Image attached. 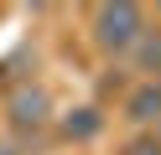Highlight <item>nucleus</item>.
<instances>
[{
  "label": "nucleus",
  "instance_id": "obj_2",
  "mask_svg": "<svg viewBox=\"0 0 161 155\" xmlns=\"http://www.w3.org/2000/svg\"><path fill=\"white\" fill-rule=\"evenodd\" d=\"M47 114H52V98H47V88H16L11 93V103H5V119H11V129H21V134H36L47 124Z\"/></svg>",
  "mask_w": 161,
  "mask_h": 155
},
{
  "label": "nucleus",
  "instance_id": "obj_3",
  "mask_svg": "<svg viewBox=\"0 0 161 155\" xmlns=\"http://www.w3.org/2000/svg\"><path fill=\"white\" fill-rule=\"evenodd\" d=\"M125 114L135 124H161V78H146L135 93L125 98Z\"/></svg>",
  "mask_w": 161,
  "mask_h": 155
},
{
  "label": "nucleus",
  "instance_id": "obj_6",
  "mask_svg": "<svg viewBox=\"0 0 161 155\" xmlns=\"http://www.w3.org/2000/svg\"><path fill=\"white\" fill-rule=\"evenodd\" d=\"M130 155H161V145H156V140H151V145H135Z\"/></svg>",
  "mask_w": 161,
  "mask_h": 155
},
{
  "label": "nucleus",
  "instance_id": "obj_7",
  "mask_svg": "<svg viewBox=\"0 0 161 155\" xmlns=\"http://www.w3.org/2000/svg\"><path fill=\"white\" fill-rule=\"evenodd\" d=\"M0 155H21V150H11V145H0Z\"/></svg>",
  "mask_w": 161,
  "mask_h": 155
},
{
  "label": "nucleus",
  "instance_id": "obj_8",
  "mask_svg": "<svg viewBox=\"0 0 161 155\" xmlns=\"http://www.w3.org/2000/svg\"><path fill=\"white\" fill-rule=\"evenodd\" d=\"M156 145H161V134H156Z\"/></svg>",
  "mask_w": 161,
  "mask_h": 155
},
{
  "label": "nucleus",
  "instance_id": "obj_1",
  "mask_svg": "<svg viewBox=\"0 0 161 155\" xmlns=\"http://www.w3.org/2000/svg\"><path fill=\"white\" fill-rule=\"evenodd\" d=\"M140 31H146V10L130 5V0H114V5L94 10V41H99V52H109V57H125Z\"/></svg>",
  "mask_w": 161,
  "mask_h": 155
},
{
  "label": "nucleus",
  "instance_id": "obj_4",
  "mask_svg": "<svg viewBox=\"0 0 161 155\" xmlns=\"http://www.w3.org/2000/svg\"><path fill=\"white\" fill-rule=\"evenodd\" d=\"M130 57H135V67L146 72V78H161V26H146L135 36V47H130Z\"/></svg>",
  "mask_w": 161,
  "mask_h": 155
},
{
  "label": "nucleus",
  "instance_id": "obj_5",
  "mask_svg": "<svg viewBox=\"0 0 161 155\" xmlns=\"http://www.w3.org/2000/svg\"><path fill=\"white\" fill-rule=\"evenodd\" d=\"M99 129H104L99 109H68V119H63V134H68V140H94Z\"/></svg>",
  "mask_w": 161,
  "mask_h": 155
}]
</instances>
